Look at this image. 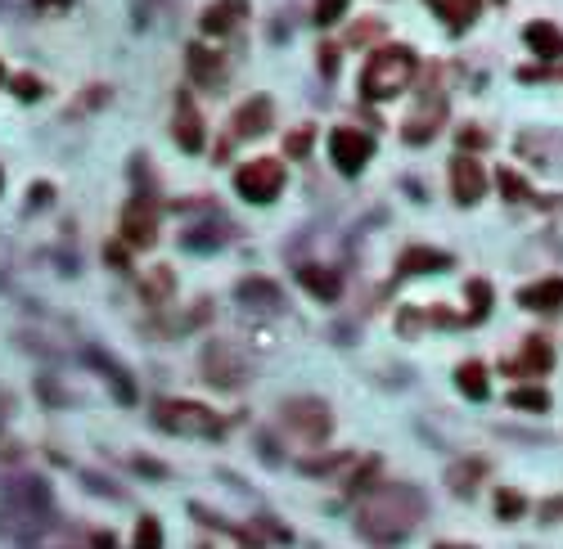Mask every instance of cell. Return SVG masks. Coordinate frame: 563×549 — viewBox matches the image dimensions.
I'll use <instances>...</instances> for the list:
<instances>
[{
  "label": "cell",
  "mask_w": 563,
  "mask_h": 549,
  "mask_svg": "<svg viewBox=\"0 0 563 549\" xmlns=\"http://www.w3.org/2000/svg\"><path fill=\"white\" fill-rule=\"evenodd\" d=\"M136 468H140V473H154V477H167V468H163V464H154V459H145V455H140V459H136Z\"/></svg>",
  "instance_id": "ab89813d"
},
{
  "label": "cell",
  "mask_w": 563,
  "mask_h": 549,
  "mask_svg": "<svg viewBox=\"0 0 563 549\" xmlns=\"http://www.w3.org/2000/svg\"><path fill=\"white\" fill-rule=\"evenodd\" d=\"M343 18V0H316V23H334Z\"/></svg>",
  "instance_id": "e575fe53"
},
{
  "label": "cell",
  "mask_w": 563,
  "mask_h": 549,
  "mask_svg": "<svg viewBox=\"0 0 563 549\" xmlns=\"http://www.w3.org/2000/svg\"><path fill=\"white\" fill-rule=\"evenodd\" d=\"M401 270H406V275H437V270H451V252L406 248V252H401Z\"/></svg>",
  "instance_id": "5bb4252c"
},
{
  "label": "cell",
  "mask_w": 563,
  "mask_h": 549,
  "mask_svg": "<svg viewBox=\"0 0 563 549\" xmlns=\"http://www.w3.org/2000/svg\"><path fill=\"white\" fill-rule=\"evenodd\" d=\"M329 158H334V167L343 176H356L374 158V140L361 135L356 126H338V131H329Z\"/></svg>",
  "instance_id": "52a82bcc"
},
{
  "label": "cell",
  "mask_w": 563,
  "mask_h": 549,
  "mask_svg": "<svg viewBox=\"0 0 563 549\" xmlns=\"http://www.w3.org/2000/svg\"><path fill=\"white\" fill-rule=\"evenodd\" d=\"M203 369H208V378H212V383H221V387H239V383H244V360H239L226 342H212V347L203 351Z\"/></svg>",
  "instance_id": "30bf717a"
},
{
  "label": "cell",
  "mask_w": 563,
  "mask_h": 549,
  "mask_svg": "<svg viewBox=\"0 0 563 549\" xmlns=\"http://www.w3.org/2000/svg\"><path fill=\"white\" fill-rule=\"evenodd\" d=\"M419 518H424V495L406 482H392V486H379L374 495H365L361 513H356V527L370 540H406Z\"/></svg>",
  "instance_id": "6da1fadb"
},
{
  "label": "cell",
  "mask_w": 563,
  "mask_h": 549,
  "mask_svg": "<svg viewBox=\"0 0 563 549\" xmlns=\"http://www.w3.org/2000/svg\"><path fill=\"white\" fill-rule=\"evenodd\" d=\"M437 117H442V104H437L433 113H428V108H419V113L410 117V126H406V140H410V144H424L428 135H433L437 126H442V122H437Z\"/></svg>",
  "instance_id": "cb8c5ba5"
},
{
  "label": "cell",
  "mask_w": 563,
  "mask_h": 549,
  "mask_svg": "<svg viewBox=\"0 0 563 549\" xmlns=\"http://www.w3.org/2000/svg\"><path fill=\"white\" fill-rule=\"evenodd\" d=\"M320 68H325L329 77L338 72V50H334V45H325V50H320Z\"/></svg>",
  "instance_id": "74e56055"
},
{
  "label": "cell",
  "mask_w": 563,
  "mask_h": 549,
  "mask_svg": "<svg viewBox=\"0 0 563 549\" xmlns=\"http://www.w3.org/2000/svg\"><path fill=\"white\" fill-rule=\"evenodd\" d=\"M284 428L293 432L298 441H325L329 432H334V414H329L325 401H316V396H298V401L284 405Z\"/></svg>",
  "instance_id": "5b68a950"
},
{
  "label": "cell",
  "mask_w": 563,
  "mask_h": 549,
  "mask_svg": "<svg viewBox=\"0 0 563 549\" xmlns=\"http://www.w3.org/2000/svg\"><path fill=\"white\" fill-rule=\"evenodd\" d=\"M140 297H145V302H167V297H172V270L167 266H154L145 275V284H140Z\"/></svg>",
  "instance_id": "603a6c76"
},
{
  "label": "cell",
  "mask_w": 563,
  "mask_h": 549,
  "mask_svg": "<svg viewBox=\"0 0 563 549\" xmlns=\"http://www.w3.org/2000/svg\"><path fill=\"white\" fill-rule=\"evenodd\" d=\"M311 126H302V131H293L289 140H284V153H289V158H307V149H311Z\"/></svg>",
  "instance_id": "f546056e"
},
{
  "label": "cell",
  "mask_w": 563,
  "mask_h": 549,
  "mask_svg": "<svg viewBox=\"0 0 563 549\" xmlns=\"http://www.w3.org/2000/svg\"><path fill=\"white\" fill-rule=\"evenodd\" d=\"M181 243L190 252H208V248H217V243H221V230H217V225H199V230H190Z\"/></svg>",
  "instance_id": "4316f807"
},
{
  "label": "cell",
  "mask_w": 563,
  "mask_h": 549,
  "mask_svg": "<svg viewBox=\"0 0 563 549\" xmlns=\"http://www.w3.org/2000/svg\"><path fill=\"white\" fill-rule=\"evenodd\" d=\"M136 545H163V527H158V518H140Z\"/></svg>",
  "instance_id": "1f68e13d"
},
{
  "label": "cell",
  "mask_w": 563,
  "mask_h": 549,
  "mask_svg": "<svg viewBox=\"0 0 563 549\" xmlns=\"http://www.w3.org/2000/svg\"><path fill=\"white\" fill-rule=\"evenodd\" d=\"M122 239L131 248H154L158 243V207L149 198H131L122 212Z\"/></svg>",
  "instance_id": "ba28073f"
},
{
  "label": "cell",
  "mask_w": 563,
  "mask_h": 549,
  "mask_svg": "<svg viewBox=\"0 0 563 549\" xmlns=\"http://www.w3.org/2000/svg\"><path fill=\"white\" fill-rule=\"evenodd\" d=\"M239 297H248V302H253V297H262V302L271 306V302H280V288L266 284V279H244V284H239Z\"/></svg>",
  "instance_id": "83f0119b"
},
{
  "label": "cell",
  "mask_w": 563,
  "mask_h": 549,
  "mask_svg": "<svg viewBox=\"0 0 563 549\" xmlns=\"http://www.w3.org/2000/svg\"><path fill=\"white\" fill-rule=\"evenodd\" d=\"M410 77H415V54H410L406 45H388V50H379L365 63L361 95L365 99H392L410 86Z\"/></svg>",
  "instance_id": "7a4b0ae2"
},
{
  "label": "cell",
  "mask_w": 563,
  "mask_h": 549,
  "mask_svg": "<svg viewBox=\"0 0 563 549\" xmlns=\"http://www.w3.org/2000/svg\"><path fill=\"white\" fill-rule=\"evenodd\" d=\"M478 5L482 0H428V9L442 14V23L451 27V32H464V27L478 18Z\"/></svg>",
  "instance_id": "2e32d148"
},
{
  "label": "cell",
  "mask_w": 563,
  "mask_h": 549,
  "mask_svg": "<svg viewBox=\"0 0 563 549\" xmlns=\"http://www.w3.org/2000/svg\"><path fill=\"white\" fill-rule=\"evenodd\" d=\"M455 383H460V392H464V396L482 401V396H487V369H482L478 360H469V365L455 369Z\"/></svg>",
  "instance_id": "7402d4cb"
},
{
  "label": "cell",
  "mask_w": 563,
  "mask_h": 549,
  "mask_svg": "<svg viewBox=\"0 0 563 549\" xmlns=\"http://www.w3.org/2000/svg\"><path fill=\"white\" fill-rule=\"evenodd\" d=\"M496 513L500 518H518V513H523V495L518 491H496Z\"/></svg>",
  "instance_id": "4dcf8cb0"
},
{
  "label": "cell",
  "mask_w": 563,
  "mask_h": 549,
  "mask_svg": "<svg viewBox=\"0 0 563 549\" xmlns=\"http://www.w3.org/2000/svg\"><path fill=\"white\" fill-rule=\"evenodd\" d=\"M190 72L203 86H217V81L226 77V63H221V54L208 50V45H190Z\"/></svg>",
  "instance_id": "e0dca14e"
},
{
  "label": "cell",
  "mask_w": 563,
  "mask_h": 549,
  "mask_svg": "<svg viewBox=\"0 0 563 549\" xmlns=\"http://www.w3.org/2000/svg\"><path fill=\"white\" fill-rule=\"evenodd\" d=\"M0 81H5V68H0Z\"/></svg>",
  "instance_id": "b9f144b4"
},
{
  "label": "cell",
  "mask_w": 563,
  "mask_h": 549,
  "mask_svg": "<svg viewBox=\"0 0 563 549\" xmlns=\"http://www.w3.org/2000/svg\"><path fill=\"white\" fill-rule=\"evenodd\" d=\"M298 279H302V288H311V293L320 297V302H334V297H338V275H334V270L298 266Z\"/></svg>",
  "instance_id": "ffe728a7"
},
{
  "label": "cell",
  "mask_w": 563,
  "mask_h": 549,
  "mask_svg": "<svg viewBox=\"0 0 563 549\" xmlns=\"http://www.w3.org/2000/svg\"><path fill=\"white\" fill-rule=\"evenodd\" d=\"M176 140H181L185 153H199L203 149V117H199V108H194L190 95L176 99Z\"/></svg>",
  "instance_id": "7c38bea8"
},
{
  "label": "cell",
  "mask_w": 563,
  "mask_h": 549,
  "mask_svg": "<svg viewBox=\"0 0 563 549\" xmlns=\"http://www.w3.org/2000/svg\"><path fill=\"white\" fill-rule=\"evenodd\" d=\"M451 189H455V203H478L482 189H487V171H482L478 158H451Z\"/></svg>",
  "instance_id": "9c48e42d"
},
{
  "label": "cell",
  "mask_w": 563,
  "mask_h": 549,
  "mask_svg": "<svg viewBox=\"0 0 563 549\" xmlns=\"http://www.w3.org/2000/svg\"><path fill=\"white\" fill-rule=\"evenodd\" d=\"M37 509H50V491L46 482H28V486H14L10 500L0 504V531L10 540H37L41 536V518Z\"/></svg>",
  "instance_id": "3957f363"
},
{
  "label": "cell",
  "mask_w": 563,
  "mask_h": 549,
  "mask_svg": "<svg viewBox=\"0 0 563 549\" xmlns=\"http://www.w3.org/2000/svg\"><path fill=\"white\" fill-rule=\"evenodd\" d=\"M244 18H248V0H212V5L203 9L199 27L208 36H226V32H235Z\"/></svg>",
  "instance_id": "8fae6325"
},
{
  "label": "cell",
  "mask_w": 563,
  "mask_h": 549,
  "mask_svg": "<svg viewBox=\"0 0 563 549\" xmlns=\"http://www.w3.org/2000/svg\"><path fill=\"white\" fill-rule=\"evenodd\" d=\"M464 297H473V320H482V315L491 311V284H482V279H473V284L464 288Z\"/></svg>",
  "instance_id": "f1b7e54d"
},
{
  "label": "cell",
  "mask_w": 563,
  "mask_h": 549,
  "mask_svg": "<svg viewBox=\"0 0 563 549\" xmlns=\"http://www.w3.org/2000/svg\"><path fill=\"white\" fill-rule=\"evenodd\" d=\"M154 423L176 432V437H221V428H226V423L217 419V410H208V405H199V401H158Z\"/></svg>",
  "instance_id": "277c9868"
},
{
  "label": "cell",
  "mask_w": 563,
  "mask_h": 549,
  "mask_svg": "<svg viewBox=\"0 0 563 549\" xmlns=\"http://www.w3.org/2000/svg\"><path fill=\"white\" fill-rule=\"evenodd\" d=\"M0 189H5V171H0Z\"/></svg>",
  "instance_id": "60d3db41"
},
{
  "label": "cell",
  "mask_w": 563,
  "mask_h": 549,
  "mask_svg": "<svg viewBox=\"0 0 563 549\" xmlns=\"http://www.w3.org/2000/svg\"><path fill=\"white\" fill-rule=\"evenodd\" d=\"M518 302H523L527 311H554V306H563V279H541V284H527L523 293H518Z\"/></svg>",
  "instance_id": "9a60e30c"
},
{
  "label": "cell",
  "mask_w": 563,
  "mask_h": 549,
  "mask_svg": "<svg viewBox=\"0 0 563 549\" xmlns=\"http://www.w3.org/2000/svg\"><path fill=\"white\" fill-rule=\"evenodd\" d=\"M104 99H109V86H95V90H86V95L77 99V104L68 108V113H82V108H95V104H104Z\"/></svg>",
  "instance_id": "d590c367"
},
{
  "label": "cell",
  "mask_w": 563,
  "mask_h": 549,
  "mask_svg": "<svg viewBox=\"0 0 563 549\" xmlns=\"http://www.w3.org/2000/svg\"><path fill=\"white\" fill-rule=\"evenodd\" d=\"M523 36H527V45H532L541 59H559V54H563V32L554 23H527Z\"/></svg>",
  "instance_id": "ac0fdd59"
},
{
  "label": "cell",
  "mask_w": 563,
  "mask_h": 549,
  "mask_svg": "<svg viewBox=\"0 0 563 549\" xmlns=\"http://www.w3.org/2000/svg\"><path fill=\"white\" fill-rule=\"evenodd\" d=\"M86 356H91L95 360V365H100L104 369V378H109V383L113 387H118V401H136V387H131V378L127 374H122V365H118V360H109V356H100V351H86Z\"/></svg>",
  "instance_id": "44dd1931"
},
{
  "label": "cell",
  "mask_w": 563,
  "mask_h": 549,
  "mask_svg": "<svg viewBox=\"0 0 563 549\" xmlns=\"http://www.w3.org/2000/svg\"><path fill=\"white\" fill-rule=\"evenodd\" d=\"M478 477H482V464L473 459V464H455L451 473H446V482H451V491H455V495H469L473 486H478Z\"/></svg>",
  "instance_id": "d4e9b609"
},
{
  "label": "cell",
  "mask_w": 563,
  "mask_h": 549,
  "mask_svg": "<svg viewBox=\"0 0 563 549\" xmlns=\"http://www.w3.org/2000/svg\"><path fill=\"white\" fill-rule=\"evenodd\" d=\"M104 261H113L118 270H127V248H122V243H109V248H104Z\"/></svg>",
  "instance_id": "8d00e7d4"
},
{
  "label": "cell",
  "mask_w": 563,
  "mask_h": 549,
  "mask_svg": "<svg viewBox=\"0 0 563 549\" xmlns=\"http://www.w3.org/2000/svg\"><path fill=\"white\" fill-rule=\"evenodd\" d=\"M41 90H46V86H41L32 72H19V77H14V95H19V99H41Z\"/></svg>",
  "instance_id": "d6a6232c"
},
{
  "label": "cell",
  "mask_w": 563,
  "mask_h": 549,
  "mask_svg": "<svg viewBox=\"0 0 563 549\" xmlns=\"http://www.w3.org/2000/svg\"><path fill=\"white\" fill-rule=\"evenodd\" d=\"M235 189L248 203H271L284 189V162L280 158H253L235 171Z\"/></svg>",
  "instance_id": "8992f818"
},
{
  "label": "cell",
  "mask_w": 563,
  "mask_h": 549,
  "mask_svg": "<svg viewBox=\"0 0 563 549\" xmlns=\"http://www.w3.org/2000/svg\"><path fill=\"white\" fill-rule=\"evenodd\" d=\"M50 203V185L41 180V185H32V207H46Z\"/></svg>",
  "instance_id": "f35d334b"
},
{
  "label": "cell",
  "mask_w": 563,
  "mask_h": 549,
  "mask_svg": "<svg viewBox=\"0 0 563 549\" xmlns=\"http://www.w3.org/2000/svg\"><path fill=\"white\" fill-rule=\"evenodd\" d=\"M271 117H275L271 95H253L235 113V135H262V131H271Z\"/></svg>",
  "instance_id": "4fadbf2b"
},
{
  "label": "cell",
  "mask_w": 563,
  "mask_h": 549,
  "mask_svg": "<svg viewBox=\"0 0 563 549\" xmlns=\"http://www.w3.org/2000/svg\"><path fill=\"white\" fill-rule=\"evenodd\" d=\"M509 405H518V410H550V392L545 387H514Z\"/></svg>",
  "instance_id": "484cf974"
},
{
  "label": "cell",
  "mask_w": 563,
  "mask_h": 549,
  "mask_svg": "<svg viewBox=\"0 0 563 549\" xmlns=\"http://www.w3.org/2000/svg\"><path fill=\"white\" fill-rule=\"evenodd\" d=\"M500 189H505V198H527V185H523V176H514V171H500Z\"/></svg>",
  "instance_id": "836d02e7"
},
{
  "label": "cell",
  "mask_w": 563,
  "mask_h": 549,
  "mask_svg": "<svg viewBox=\"0 0 563 549\" xmlns=\"http://www.w3.org/2000/svg\"><path fill=\"white\" fill-rule=\"evenodd\" d=\"M554 365V351H550V342L545 338H527V347H523V356L514 360V374H545V369Z\"/></svg>",
  "instance_id": "d6986e66"
}]
</instances>
